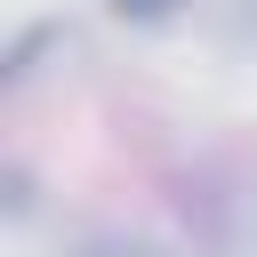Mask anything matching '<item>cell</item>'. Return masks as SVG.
I'll use <instances>...</instances> for the list:
<instances>
[{
	"mask_svg": "<svg viewBox=\"0 0 257 257\" xmlns=\"http://www.w3.org/2000/svg\"><path fill=\"white\" fill-rule=\"evenodd\" d=\"M112 8H120L128 24H169V16H177V0H112Z\"/></svg>",
	"mask_w": 257,
	"mask_h": 257,
	"instance_id": "1",
	"label": "cell"
}]
</instances>
